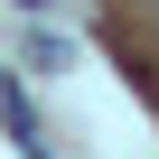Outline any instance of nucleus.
Listing matches in <instances>:
<instances>
[{"label": "nucleus", "instance_id": "f257e3e1", "mask_svg": "<svg viewBox=\"0 0 159 159\" xmlns=\"http://www.w3.org/2000/svg\"><path fill=\"white\" fill-rule=\"evenodd\" d=\"M28 10H47V0H28Z\"/></svg>", "mask_w": 159, "mask_h": 159}]
</instances>
